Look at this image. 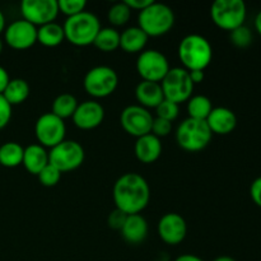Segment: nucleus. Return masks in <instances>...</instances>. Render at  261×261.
<instances>
[{
  "instance_id": "f257e3e1",
  "label": "nucleus",
  "mask_w": 261,
  "mask_h": 261,
  "mask_svg": "<svg viewBox=\"0 0 261 261\" xmlns=\"http://www.w3.org/2000/svg\"><path fill=\"white\" fill-rule=\"evenodd\" d=\"M115 208L126 216L140 214L150 200V188L143 176L127 172L120 176L112 190Z\"/></svg>"
},
{
  "instance_id": "f03ea898",
  "label": "nucleus",
  "mask_w": 261,
  "mask_h": 261,
  "mask_svg": "<svg viewBox=\"0 0 261 261\" xmlns=\"http://www.w3.org/2000/svg\"><path fill=\"white\" fill-rule=\"evenodd\" d=\"M178 59L182 63L184 69L191 70H205L213 59V47L204 36L188 35L181 40L178 45Z\"/></svg>"
},
{
  "instance_id": "7ed1b4c3",
  "label": "nucleus",
  "mask_w": 261,
  "mask_h": 261,
  "mask_svg": "<svg viewBox=\"0 0 261 261\" xmlns=\"http://www.w3.org/2000/svg\"><path fill=\"white\" fill-rule=\"evenodd\" d=\"M63 27L65 40L78 47L93 45L94 38L102 28L98 18L93 13L87 10L81 14L68 18Z\"/></svg>"
},
{
  "instance_id": "20e7f679",
  "label": "nucleus",
  "mask_w": 261,
  "mask_h": 261,
  "mask_svg": "<svg viewBox=\"0 0 261 261\" xmlns=\"http://www.w3.org/2000/svg\"><path fill=\"white\" fill-rule=\"evenodd\" d=\"M175 13L172 8L163 3L153 2L149 7L139 12L138 27L144 31L148 37H160L172 30Z\"/></svg>"
},
{
  "instance_id": "39448f33",
  "label": "nucleus",
  "mask_w": 261,
  "mask_h": 261,
  "mask_svg": "<svg viewBox=\"0 0 261 261\" xmlns=\"http://www.w3.org/2000/svg\"><path fill=\"white\" fill-rule=\"evenodd\" d=\"M212 134L206 121L188 117L178 125L176 130V142L178 147L190 153L205 149L211 143Z\"/></svg>"
},
{
  "instance_id": "423d86ee",
  "label": "nucleus",
  "mask_w": 261,
  "mask_h": 261,
  "mask_svg": "<svg viewBox=\"0 0 261 261\" xmlns=\"http://www.w3.org/2000/svg\"><path fill=\"white\" fill-rule=\"evenodd\" d=\"M247 8L242 0H216L211 7V18L223 31L236 30L245 24Z\"/></svg>"
},
{
  "instance_id": "0eeeda50",
  "label": "nucleus",
  "mask_w": 261,
  "mask_h": 261,
  "mask_svg": "<svg viewBox=\"0 0 261 261\" xmlns=\"http://www.w3.org/2000/svg\"><path fill=\"white\" fill-rule=\"evenodd\" d=\"M119 75L112 68L106 65L89 69L83 79V87L87 94L93 98H106L116 91Z\"/></svg>"
},
{
  "instance_id": "6e6552de",
  "label": "nucleus",
  "mask_w": 261,
  "mask_h": 261,
  "mask_svg": "<svg viewBox=\"0 0 261 261\" xmlns=\"http://www.w3.org/2000/svg\"><path fill=\"white\" fill-rule=\"evenodd\" d=\"M161 87L165 94V99L180 105L190 99L195 86L191 82L189 71L181 66H177L168 70L163 81L161 82Z\"/></svg>"
},
{
  "instance_id": "1a4fd4ad",
  "label": "nucleus",
  "mask_w": 261,
  "mask_h": 261,
  "mask_svg": "<svg viewBox=\"0 0 261 261\" xmlns=\"http://www.w3.org/2000/svg\"><path fill=\"white\" fill-rule=\"evenodd\" d=\"M86 158L83 147L75 140H64L48 152V163L61 173L70 172L81 167Z\"/></svg>"
},
{
  "instance_id": "9d476101",
  "label": "nucleus",
  "mask_w": 261,
  "mask_h": 261,
  "mask_svg": "<svg viewBox=\"0 0 261 261\" xmlns=\"http://www.w3.org/2000/svg\"><path fill=\"white\" fill-rule=\"evenodd\" d=\"M170 69L167 58L158 50L142 51L137 59V71L143 81L161 83Z\"/></svg>"
},
{
  "instance_id": "9b49d317",
  "label": "nucleus",
  "mask_w": 261,
  "mask_h": 261,
  "mask_svg": "<svg viewBox=\"0 0 261 261\" xmlns=\"http://www.w3.org/2000/svg\"><path fill=\"white\" fill-rule=\"evenodd\" d=\"M66 126L64 120L53 112L41 115L35 124V135L38 144L43 148H54L65 140Z\"/></svg>"
},
{
  "instance_id": "f8f14e48",
  "label": "nucleus",
  "mask_w": 261,
  "mask_h": 261,
  "mask_svg": "<svg viewBox=\"0 0 261 261\" xmlns=\"http://www.w3.org/2000/svg\"><path fill=\"white\" fill-rule=\"evenodd\" d=\"M22 19L35 27L55 22L59 15L58 0H23L20 3Z\"/></svg>"
},
{
  "instance_id": "ddd939ff",
  "label": "nucleus",
  "mask_w": 261,
  "mask_h": 261,
  "mask_svg": "<svg viewBox=\"0 0 261 261\" xmlns=\"http://www.w3.org/2000/svg\"><path fill=\"white\" fill-rule=\"evenodd\" d=\"M153 119L154 117L149 110L139 105H130L122 110L120 115V124L127 134L138 139L143 135L150 134Z\"/></svg>"
},
{
  "instance_id": "4468645a",
  "label": "nucleus",
  "mask_w": 261,
  "mask_h": 261,
  "mask_svg": "<svg viewBox=\"0 0 261 261\" xmlns=\"http://www.w3.org/2000/svg\"><path fill=\"white\" fill-rule=\"evenodd\" d=\"M4 38L14 50H27L37 42V27L24 19L14 20L5 28Z\"/></svg>"
},
{
  "instance_id": "2eb2a0df",
  "label": "nucleus",
  "mask_w": 261,
  "mask_h": 261,
  "mask_svg": "<svg viewBox=\"0 0 261 261\" xmlns=\"http://www.w3.org/2000/svg\"><path fill=\"white\" fill-rule=\"evenodd\" d=\"M160 239L170 246L180 245L188 234L186 221L177 213H166L157 226Z\"/></svg>"
},
{
  "instance_id": "dca6fc26",
  "label": "nucleus",
  "mask_w": 261,
  "mask_h": 261,
  "mask_svg": "<svg viewBox=\"0 0 261 261\" xmlns=\"http://www.w3.org/2000/svg\"><path fill=\"white\" fill-rule=\"evenodd\" d=\"M103 106L99 102L93 101V99L81 102L76 107L73 117H71L74 125L81 130L96 129L103 122Z\"/></svg>"
},
{
  "instance_id": "f3484780",
  "label": "nucleus",
  "mask_w": 261,
  "mask_h": 261,
  "mask_svg": "<svg viewBox=\"0 0 261 261\" xmlns=\"http://www.w3.org/2000/svg\"><path fill=\"white\" fill-rule=\"evenodd\" d=\"M205 121L212 134L217 135L231 134L237 126L236 114L227 107H213Z\"/></svg>"
},
{
  "instance_id": "a211bd4d",
  "label": "nucleus",
  "mask_w": 261,
  "mask_h": 261,
  "mask_svg": "<svg viewBox=\"0 0 261 261\" xmlns=\"http://www.w3.org/2000/svg\"><path fill=\"white\" fill-rule=\"evenodd\" d=\"M134 153L139 162L144 163V165L154 163L162 154L161 139L153 134H147L138 138L134 145Z\"/></svg>"
},
{
  "instance_id": "6ab92c4d",
  "label": "nucleus",
  "mask_w": 261,
  "mask_h": 261,
  "mask_svg": "<svg viewBox=\"0 0 261 261\" xmlns=\"http://www.w3.org/2000/svg\"><path fill=\"white\" fill-rule=\"evenodd\" d=\"M135 98L138 105L144 109H154L165 99L161 83L142 81L135 87Z\"/></svg>"
},
{
  "instance_id": "aec40b11",
  "label": "nucleus",
  "mask_w": 261,
  "mask_h": 261,
  "mask_svg": "<svg viewBox=\"0 0 261 261\" xmlns=\"http://www.w3.org/2000/svg\"><path fill=\"white\" fill-rule=\"evenodd\" d=\"M120 232L127 244L139 245L147 239L148 223L142 214H132L126 217V221Z\"/></svg>"
},
{
  "instance_id": "412c9836",
  "label": "nucleus",
  "mask_w": 261,
  "mask_h": 261,
  "mask_svg": "<svg viewBox=\"0 0 261 261\" xmlns=\"http://www.w3.org/2000/svg\"><path fill=\"white\" fill-rule=\"evenodd\" d=\"M25 170L37 176L43 167L48 165V152L40 144H31L24 148L23 162Z\"/></svg>"
},
{
  "instance_id": "4be33fe9",
  "label": "nucleus",
  "mask_w": 261,
  "mask_h": 261,
  "mask_svg": "<svg viewBox=\"0 0 261 261\" xmlns=\"http://www.w3.org/2000/svg\"><path fill=\"white\" fill-rule=\"evenodd\" d=\"M148 36L138 25L129 27L120 33V47L127 54H140L144 51Z\"/></svg>"
},
{
  "instance_id": "5701e85b",
  "label": "nucleus",
  "mask_w": 261,
  "mask_h": 261,
  "mask_svg": "<svg viewBox=\"0 0 261 261\" xmlns=\"http://www.w3.org/2000/svg\"><path fill=\"white\" fill-rule=\"evenodd\" d=\"M65 40L64 27L59 23L53 22L37 28V42L45 47H56Z\"/></svg>"
},
{
  "instance_id": "b1692460",
  "label": "nucleus",
  "mask_w": 261,
  "mask_h": 261,
  "mask_svg": "<svg viewBox=\"0 0 261 261\" xmlns=\"http://www.w3.org/2000/svg\"><path fill=\"white\" fill-rule=\"evenodd\" d=\"M30 84L22 78L10 79L7 88L3 92V97L8 101L10 106L20 105L30 96Z\"/></svg>"
},
{
  "instance_id": "393cba45",
  "label": "nucleus",
  "mask_w": 261,
  "mask_h": 261,
  "mask_svg": "<svg viewBox=\"0 0 261 261\" xmlns=\"http://www.w3.org/2000/svg\"><path fill=\"white\" fill-rule=\"evenodd\" d=\"M24 148L17 142H7L0 145V165L7 168H14L22 165Z\"/></svg>"
},
{
  "instance_id": "a878e982",
  "label": "nucleus",
  "mask_w": 261,
  "mask_h": 261,
  "mask_svg": "<svg viewBox=\"0 0 261 261\" xmlns=\"http://www.w3.org/2000/svg\"><path fill=\"white\" fill-rule=\"evenodd\" d=\"M186 110L190 119L205 121L213 110V105H212L211 98L206 96L196 94V96H191L190 99L186 102Z\"/></svg>"
},
{
  "instance_id": "bb28decb",
  "label": "nucleus",
  "mask_w": 261,
  "mask_h": 261,
  "mask_svg": "<svg viewBox=\"0 0 261 261\" xmlns=\"http://www.w3.org/2000/svg\"><path fill=\"white\" fill-rule=\"evenodd\" d=\"M78 105L79 102L75 98V96L70 93H61L54 99L53 106H51V112L55 116L60 117L61 120L69 119V117L71 119Z\"/></svg>"
},
{
  "instance_id": "cd10ccee",
  "label": "nucleus",
  "mask_w": 261,
  "mask_h": 261,
  "mask_svg": "<svg viewBox=\"0 0 261 261\" xmlns=\"http://www.w3.org/2000/svg\"><path fill=\"white\" fill-rule=\"evenodd\" d=\"M93 45L102 53H114L120 47V32L114 27L101 28Z\"/></svg>"
},
{
  "instance_id": "c85d7f7f",
  "label": "nucleus",
  "mask_w": 261,
  "mask_h": 261,
  "mask_svg": "<svg viewBox=\"0 0 261 261\" xmlns=\"http://www.w3.org/2000/svg\"><path fill=\"white\" fill-rule=\"evenodd\" d=\"M132 17V9L126 5V3H115L107 13V19L115 27H122L129 22Z\"/></svg>"
},
{
  "instance_id": "c756f323",
  "label": "nucleus",
  "mask_w": 261,
  "mask_h": 261,
  "mask_svg": "<svg viewBox=\"0 0 261 261\" xmlns=\"http://www.w3.org/2000/svg\"><path fill=\"white\" fill-rule=\"evenodd\" d=\"M229 40H231L232 45L236 47L246 48L254 41V35H252V31L244 24L229 32Z\"/></svg>"
},
{
  "instance_id": "7c9ffc66",
  "label": "nucleus",
  "mask_w": 261,
  "mask_h": 261,
  "mask_svg": "<svg viewBox=\"0 0 261 261\" xmlns=\"http://www.w3.org/2000/svg\"><path fill=\"white\" fill-rule=\"evenodd\" d=\"M180 105L173 103L168 99H163L157 107H155V117L167 120V121L173 122L178 117L180 114Z\"/></svg>"
},
{
  "instance_id": "2f4dec72",
  "label": "nucleus",
  "mask_w": 261,
  "mask_h": 261,
  "mask_svg": "<svg viewBox=\"0 0 261 261\" xmlns=\"http://www.w3.org/2000/svg\"><path fill=\"white\" fill-rule=\"evenodd\" d=\"M59 13H63L68 18L78 15L86 10V0H59Z\"/></svg>"
},
{
  "instance_id": "473e14b6",
  "label": "nucleus",
  "mask_w": 261,
  "mask_h": 261,
  "mask_svg": "<svg viewBox=\"0 0 261 261\" xmlns=\"http://www.w3.org/2000/svg\"><path fill=\"white\" fill-rule=\"evenodd\" d=\"M38 180H40L41 185L45 188H54L59 184L61 180V172L56 167L48 163L46 167L41 170V172L37 175Z\"/></svg>"
},
{
  "instance_id": "72a5a7b5",
  "label": "nucleus",
  "mask_w": 261,
  "mask_h": 261,
  "mask_svg": "<svg viewBox=\"0 0 261 261\" xmlns=\"http://www.w3.org/2000/svg\"><path fill=\"white\" fill-rule=\"evenodd\" d=\"M172 132V122L167 121V120L160 119V117H154L152 124V130L150 134L155 135L157 138H165L171 134Z\"/></svg>"
},
{
  "instance_id": "f704fd0d",
  "label": "nucleus",
  "mask_w": 261,
  "mask_h": 261,
  "mask_svg": "<svg viewBox=\"0 0 261 261\" xmlns=\"http://www.w3.org/2000/svg\"><path fill=\"white\" fill-rule=\"evenodd\" d=\"M12 109L13 107L8 103L7 99L3 97V94H0V130L4 129L9 124L13 114Z\"/></svg>"
},
{
  "instance_id": "c9c22d12",
  "label": "nucleus",
  "mask_w": 261,
  "mask_h": 261,
  "mask_svg": "<svg viewBox=\"0 0 261 261\" xmlns=\"http://www.w3.org/2000/svg\"><path fill=\"white\" fill-rule=\"evenodd\" d=\"M126 214L122 213L121 211L115 208L114 212H111V214L109 216V219H107V223L111 227L112 229H116V231H121L122 226H124L125 221H126Z\"/></svg>"
},
{
  "instance_id": "e433bc0d",
  "label": "nucleus",
  "mask_w": 261,
  "mask_h": 261,
  "mask_svg": "<svg viewBox=\"0 0 261 261\" xmlns=\"http://www.w3.org/2000/svg\"><path fill=\"white\" fill-rule=\"evenodd\" d=\"M250 196H251L255 205L261 208V176L255 178L251 182V186H250Z\"/></svg>"
},
{
  "instance_id": "4c0bfd02",
  "label": "nucleus",
  "mask_w": 261,
  "mask_h": 261,
  "mask_svg": "<svg viewBox=\"0 0 261 261\" xmlns=\"http://www.w3.org/2000/svg\"><path fill=\"white\" fill-rule=\"evenodd\" d=\"M154 0H125L127 7L132 10H139L142 12L143 9H145L147 7H149Z\"/></svg>"
},
{
  "instance_id": "58836bf2",
  "label": "nucleus",
  "mask_w": 261,
  "mask_h": 261,
  "mask_svg": "<svg viewBox=\"0 0 261 261\" xmlns=\"http://www.w3.org/2000/svg\"><path fill=\"white\" fill-rule=\"evenodd\" d=\"M9 81H10V76L9 74H8V71L5 70L3 66H0V94H3V92H4L5 88H7Z\"/></svg>"
},
{
  "instance_id": "ea45409f",
  "label": "nucleus",
  "mask_w": 261,
  "mask_h": 261,
  "mask_svg": "<svg viewBox=\"0 0 261 261\" xmlns=\"http://www.w3.org/2000/svg\"><path fill=\"white\" fill-rule=\"evenodd\" d=\"M189 74H190V79L194 83V86L201 83L204 81V78H205V73L203 70H191L189 71Z\"/></svg>"
},
{
  "instance_id": "a19ab883",
  "label": "nucleus",
  "mask_w": 261,
  "mask_h": 261,
  "mask_svg": "<svg viewBox=\"0 0 261 261\" xmlns=\"http://www.w3.org/2000/svg\"><path fill=\"white\" fill-rule=\"evenodd\" d=\"M175 261H204L201 257L196 256V255H193V254H184V255H180L178 257H176Z\"/></svg>"
},
{
  "instance_id": "79ce46f5",
  "label": "nucleus",
  "mask_w": 261,
  "mask_h": 261,
  "mask_svg": "<svg viewBox=\"0 0 261 261\" xmlns=\"http://www.w3.org/2000/svg\"><path fill=\"white\" fill-rule=\"evenodd\" d=\"M255 30L257 31V33L261 36V10L255 17Z\"/></svg>"
},
{
  "instance_id": "37998d69",
  "label": "nucleus",
  "mask_w": 261,
  "mask_h": 261,
  "mask_svg": "<svg viewBox=\"0 0 261 261\" xmlns=\"http://www.w3.org/2000/svg\"><path fill=\"white\" fill-rule=\"evenodd\" d=\"M3 31H5V17L4 14H3L2 10H0V33H2Z\"/></svg>"
},
{
  "instance_id": "c03bdc74",
  "label": "nucleus",
  "mask_w": 261,
  "mask_h": 261,
  "mask_svg": "<svg viewBox=\"0 0 261 261\" xmlns=\"http://www.w3.org/2000/svg\"><path fill=\"white\" fill-rule=\"evenodd\" d=\"M213 261H236V260H234L233 257L227 256V255H223V256H218V257H216V259H214Z\"/></svg>"
},
{
  "instance_id": "a18cd8bd",
  "label": "nucleus",
  "mask_w": 261,
  "mask_h": 261,
  "mask_svg": "<svg viewBox=\"0 0 261 261\" xmlns=\"http://www.w3.org/2000/svg\"><path fill=\"white\" fill-rule=\"evenodd\" d=\"M2 51H3V41L2 38H0V54H2Z\"/></svg>"
}]
</instances>
